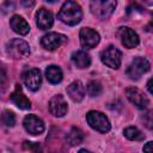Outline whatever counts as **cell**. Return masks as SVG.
I'll list each match as a JSON object with an SVG mask.
<instances>
[{
  "label": "cell",
  "mask_w": 153,
  "mask_h": 153,
  "mask_svg": "<svg viewBox=\"0 0 153 153\" xmlns=\"http://www.w3.org/2000/svg\"><path fill=\"white\" fill-rule=\"evenodd\" d=\"M57 17L65 24L73 26V25H76L81 20V18H82V11H81V7L76 2H74L72 0H67L62 5V7H61V10H60V12L57 14Z\"/></svg>",
  "instance_id": "6da1fadb"
},
{
  "label": "cell",
  "mask_w": 153,
  "mask_h": 153,
  "mask_svg": "<svg viewBox=\"0 0 153 153\" xmlns=\"http://www.w3.org/2000/svg\"><path fill=\"white\" fill-rule=\"evenodd\" d=\"M90 8L94 17L106 19L115 11L116 0H90Z\"/></svg>",
  "instance_id": "7a4b0ae2"
},
{
  "label": "cell",
  "mask_w": 153,
  "mask_h": 153,
  "mask_svg": "<svg viewBox=\"0 0 153 153\" xmlns=\"http://www.w3.org/2000/svg\"><path fill=\"white\" fill-rule=\"evenodd\" d=\"M86 121L91 128L99 133H108L110 130V122L106 116L99 111H88L86 115Z\"/></svg>",
  "instance_id": "3957f363"
},
{
  "label": "cell",
  "mask_w": 153,
  "mask_h": 153,
  "mask_svg": "<svg viewBox=\"0 0 153 153\" xmlns=\"http://www.w3.org/2000/svg\"><path fill=\"white\" fill-rule=\"evenodd\" d=\"M7 54L13 59L26 57L30 54L29 44L20 38H14L7 43Z\"/></svg>",
  "instance_id": "277c9868"
},
{
  "label": "cell",
  "mask_w": 153,
  "mask_h": 153,
  "mask_svg": "<svg viewBox=\"0 0 153 153\" xmlns=\"http://www.w3.org/2000/svg\"><path fill=\"white\" fill-rule=\"evenodd\" d=\"M100 59H102V62H103L104 65H106V66L110 67V68H115V69H116V68H118V67L121 66L122 53H121L117 48L110 45V47H108L105 50L102 51Z\"/></svg>",
  "instance_id": "5b68a950"
},
{
  "label": "cell",
  "mask_w": 153,
  "mask_h": 153,
  "mask_svg": "<svg viewBox=\"0 0 153 153\" xmlns=\"http://www.w3.org/2000/svg\"><path fill=\"white\" fill-rule=\"evenodd\" d=\"M148 69H149V62L145 57H135L127 69V75L130 79L136 80Z\"/></svg>",
  "instance_id": "8992f818"
},
{
  "label": "cell",
  "mask_w": 153,
  "mask_h": 153,
  "mask_svg": "<svg viewBox=\"0 0 153 153\" xmlns=\"http://www.w3.org/2000/svg\"><path fill=\"white\" fill-rule=\"evenodd\" d=\"M22 78H23V81L27 86L29 90L36 91L39 88L41 82H42V75H41L39 69H37V68L27 69L22 74Z\"/></svg>",
  "instance_id": "52a82bcc"
},
{
  "label": "cell",
  "mask_w": 153,
  "mask_h": 153,
  "mask_svg": "<svg viewBox=\"0 0 153 153\" xmlns=\"http://www.w3.org/2000/svg\"><path fill=\"white\" fill-rule=\"evenodd\" d=\"M118 36L121 38L122 44L126 48H135L139 44V36L136 35V32L134 30H131L130 27L127 26H122L118 29Z\"/></svg>",
  "instance_id": "ba28073f"
},
{
  "label": "cell",
  "mask_w": 153,
  "mask_h": 153,
  "mask_svg": "<svg viewBox=\"0 0 153 153\" xmlns=\"http://www.w3.org/2000/svg\"><path fill=\"white\" fill-rule=\"evenodd\" d=\"M80 43L84 48L91 49L99 43V35L90 27H82L80 30Z\"/></svg>",
  "instance_id": "9c48e42d"
},
{
  "label": "cell",
  "mask_w": 153,
  "mask_h": 153,
  "mask_svg": "<svg viewBox=\"0 0 153 153\" xmlns=\"http://www.w3.org/2000/svg\"><path fill=\"white\" fill-rule=\"evenodd\" d=\"M126 94H127V98L130 100V103H133L136 108H139V109H146L147 108L148 99L145 96V93L141 92L139 88L129 87L126 90Z\"/></svg>",
  "instance_id": "30bf717a"
},
{
  "label": "cell",
  "mask_w": 153,
  "mask_h": 153,
  "mask_svg": "<svg viewBox=\"0 0 153 153\" xmlns=\"http://www.w3.org/2000/svg\"><path fill=\"white\" fill-rule=\"evenodd\" d=\"M68 106H67V102L65 100V98L60 94L54 96L50 100H49V111L51 112V115L56 116V117H62L67 114Z\"/></svg>",
  "instance_id": "8fae6325"
},
{
  "label": "cell",
  "mask_w": 153,
  "mask_h": 153,
  "mask_svg": "<svg viewBox=\"0 0 153 153\" xmlns=\"http://www.w3.org/2000/svg\"><path fill=\"white\" fill-rule=\"evenodd\" d=\"M65 41H66V37L63 35H60V33H56V32H49V33H47L42 37L41 44L47 50H55Z\"/></svg>",
  "instance_id": "7c38bea8"
},
{
  "label": "cell",
  "mask_w": 153,
  "mask_h": 153,
  "mask_svg": "<svg viewBox=\"0 0 153 153\" xmlns=\"http://www.w3.org/2000/svg\"><path fill=\"white\" fill-rule=\"evenodd\" d=\"M24 128L32 135H38L44 131V123L35 115H27L24 118Z\"/></svg>",
  "instance_id": "4fadbf2b"
},
{
  "label": "cell",
  "mask_w": 153,
  "mask_h": 153,
  "mask_svg": "<svg viewBox=\"0 0 153 153\" xmlns=\"http://www.w3.org/2000/svg\"><path fill=\"white\" fill-rule=\"evenodd\" d=\"M36 23L41 30L50 29L53 26V23H54V18H53L51 12L45 10V8H39L36 13Z\"/></svg>",
  "instance_id": "5bb4252c"
},
{
  "label": "cell",
  "mask_w": 153,
  "mask_h": 153,
  "mask_svg": "<svg viewBox=\"0 0 153 153\" xmlns=\"http://www.w3.org/2000/svg\"><path fill=\"white\" fill-rule=\"evenodd\" d=\"M11 100H12L19 109H22V110H27V109H30V106H31L30 100H29V99L26 98V96L23 93L22 87H20L19 85H17L16 88H14V91L12 92V94H11Z\"/></svg>",
  "instance_id": "9a60e30c"
},
{
  "label": "cell",
  "mask_w": 153,
  "mask_h": 153,
  "mask_svg": "<svg viewBox=\"0 0 153 153\" xmlns=\"http://www.w3.org/2000/svg\"><path fill=\"white\" fill-rule=\"evenodd\" d=\"M67 93L74 102H81L85 96V87L80 81H73L67 86Z\"/></svg>",
  "instance_id": "2e32d148"
},
{
  "label": "cell",
  "mask_w": 153,
  "mask_h": 153,
  "mask_svg": "<svg viewBox=\"0 0 153 153\" xmlns=\"http://www.w3.org/2000/svg\"><path fill=\"white\" fill-rule=\"evenodd\" d=\"M10 24H11V27L13 29L14 32H17L19 35H23V36L26 35L29 32V30H30L29 24L20 16H13L11 18V20H10Z\"/></svg>",
  "instance_id": "e0dca14e"
},
{
  "label": "cell",
  "mask_w": 153,
  "mask_h": 153,
  "mask_svg": "<svg viewBox=\"0 0 153 153\" xmlns=\"http://www.w3.org/2000/svg\"><path fill=\"white\" fill-rule=\"evenodd\" d=\"M72 61L73 63L78 67V68H87L90 65H91V57L87 53L82 51V50H79V51H75L73 53L72 55Z\"/></svg>",
  "instance_id": "ac0fdd59"
},
{
  "label": "cell",
  "mask_w": 153,
  "mask_h": 153,
  "mask_svg": "<svg viewBox=\"0 0 153 153\" xmlns=\"http://www.w3.org/2000/svg\"><path fill=\"white\" fill-rule=\"evenodd\" d=\"M66 140L67 142L71 145V146H76V145H80L84 140V133L79 129V128H72L67 135H66Z\"/></svg>",
  "instance_id": "d6986e66"
},
{
  "label": "cell",
  "mask_w": 153,
  "mask_h": 153,
  "mask_svg": "<svg viewBox=\"0 0 153 153\" xmlns=\"http://www.w3.org/2000/svg\"><path fill=\"white\" fill-rule=\"evenodd\" d=\"M45 76L49 82L57 84L62 80V71L57 66H49L45 69Z\"/></svg>",
  "instance_id": "ffe728a7"
},
{
  "label": "cell",
  "mask_w": 153,
  "mask_h": 153,
  "mask_svg": "<svg viewBox=\"0 0 153 153\" xmlns=\"http://www.w3.org/2000/svg\"><path fill=\"white\" fill-rule=\"evenodd\" d=\"M124 136L133 141H142L145 139V135L135 127H128L124 129Z\"/></svg>",
  "instance_id": "44dd1931"
},
{
  "label": "cell",
  "mask_w": 153,
  "mask_h": 153,
  "mask_svg": "<svg viewBox=\"0 0 153 153\" xmlns=\"http://www.w3.org/2000/svg\"><path fill=\"white\" fill-rule=\"evenodd\" d=\"M86 90H87V93L91 96V97H98L100 93H102V86L98 81H90L86 86Z\"/></svg>",
  "instance_id": "7402d4cb"
},
{
  "label": "cell",
  "mask_w": 153,
  "mask_h": 153,
  "mask_svg": "<svg viewBox=\"0 0 153 153\" xmlns=\"http://www.w3.org/2000/svg\"><path fill=\"white\" fill-rule=\"evenodd\" d=\"M2 123L6 126V127H13L14 123H16V116L12 111H4L2 112Z\"/></svg>",
  "instance_id": "603a6c76"
},
{
  "label": "cell",
  "mask_w": 153,
  "mask_h": 153,
  "mask_svg": "<svg viewBox=\"0 0 153 153\" xmlns=\"http://www.w3.org/2000/svg\"><path fill=\"white\" fill-rule=\"evenodd\" d=\"M142 120H143L145 126L149 130H153V111H148L147 114H145V116H143Z\"/></svg>",
  "instance_id": "cb8c5ba5"
},
{
  "label": "cell",
  "mask_w": 153,
  "mask_h": 153,
  "mask_svg": "<svg viewBox=\"0 0 153 153\" xmlns=\"http://www.w3.org/2000/svg\"><path fill=\"white\" fill-rule=\"evenodd\" d=\"M24 148L30 149V151H39L41 149L39 146H38V143H36V142H29V141H25L24 142Z\"/></svg>",
  "instance_id": "d4e9b609"
},
{
  "label": "cell",
  "mask_w": 153,
  "mask_h": 153,
  "mask_svg": "<svg viewBox=\"0 0 153 153\" xmlns=\"http://www.w3.org/2000/svg\"><path fill=\"white\" fill-rule=\"evenodd\" d=\"M22 4L25 8H32L35 6V0H22Z\"/></svg>",
  "instance_id": "484cf974"
},
{
  "label": "cell",
  "mask_w": 153,
  "mask_h": 153,
  "mask_svg": "<svg viewBox=\"0 0 153 153\" xmlns=\"http://www.w3.org/2000/svg\"><path fill=\"white\" fill-rule=\"evenodd\" d=\"M143 151L145 152H153V141H151L147 145H145L143 146Z\"/></svg>",
  "instance_id": "4316f807"
},
{
  "label": "cell",
  "mask_w": 153,
  "mask_h": 153,
  "mask_svg": "<svg viewBox=\"0 0 153 153\" xmlns=\"http://www.w3.org/2000/svg\"><path fill=\"white\" fill-rule=\"evenodd\" d=\"M147 88H148V91L153 94V78H151V79L148 80V82H147Z\"/></svg>",
  "instance_id": "83f0119b"
},
{
  "label": "cell",
  "mask_w": 153,
  "mask_h": 153,
  "mask_svg": "<svg viewBox=\"0 0 153 153\" xmlns=\"http://www.w3.org/2000/svg\"><path fill=\"white\" fill-rule=\"evenodd\" d=\"M146 5H148V6H153V0H142Z\"/></svg>",
  "instance_id": "f1b7e54d"
},
{
  "label": "cell",
  "mask_w": 153,
  "mask_h": 153,
  "mask_svg": "<svg viewBox=\"0 0 153 153\" xmlns=\"http://www.w3.org/2000/svg\"><path fill=\"white\" fill-rule=\"evenodd\" d=\"M148 27H152V30H153V18H152V20H151V23H149V26Z\"/></svg>",
  "instance_id": "f546056e"
},
{
  "label": "cell",
  "mask_w": 153,
  "mask_h": 153,
  "mask_svg": "<svg viewBox=\"0 0 153 153\" xmlns=\"http://www.w3.org/2000/svg\"><path fill=\"white\" fill-rule=\"evenodd\" d=\"M47 1H55V0H47Z\"/></svg>",
  "instance_id": "4dcf8cb0"
}]
</instances>
